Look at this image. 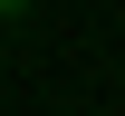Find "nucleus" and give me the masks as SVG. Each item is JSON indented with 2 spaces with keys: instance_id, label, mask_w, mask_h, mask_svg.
I'll return each mask as SVG.
<instances>
[{
  "instance_id": "nucleus-1",
  "label": "nucleus",
  "mask_w": 125,
  "mask_h": 116,
  "mask_svg": "<svg viewBox=\"0 0 125 116\" xmlns=\"http://www.w3.org/2000/svg\"><path fill=\"white\" fill-rule=\"evenodd\" d=\"M0 10H19V0H0Z\"/></svg>"
}]
</instances>
